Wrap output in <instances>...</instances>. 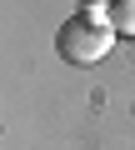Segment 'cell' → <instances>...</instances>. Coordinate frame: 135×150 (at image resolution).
<instances>
[{"mask_svg": "<svg viewBox=\"0 0 135 150\" xmlns=\"http://www.w3.org/2000/svg\"><path fill=\"white\" fill-rule=\"evenodd\" d=\"M110 45H115V25H110V5L100 0H85V10L55 30V55L70 65H95L110 55Z\"/></svg>", "mask_w": 135, "mask_h": 150, "instance_id": "6da1fadb", "label": "cell"}, {"mask_svg": "<svg viewBox=\"0 0 135 150\" xmlns=\"http://www.w3.org/2000/svg\"><path fill=\"white\" fill-rule=\"evenodd\" d=\"M110 25L115 35H135V0H110Z\"/></svg>", "mask_w": 135, "mask_h": 150, "instance_id": "7a4b0ae2", "label": "cell"}]
</instances>
